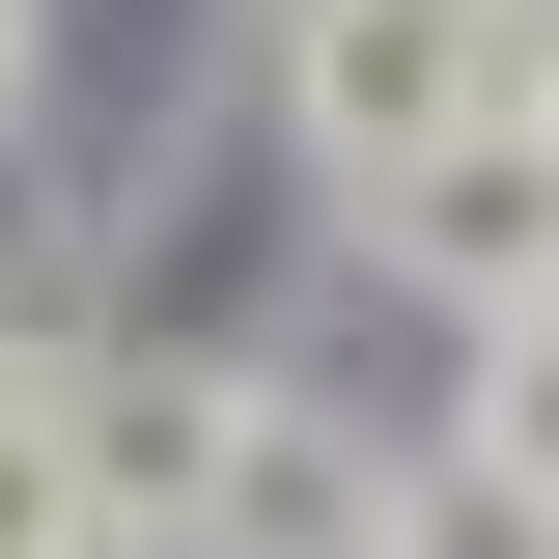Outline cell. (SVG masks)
Returning a JSON list of instances; mask_svg holds the SVG:
<instances>
[{
  "label": "cell",
  "instance_id": "cell-1",
  "mask_svg": "<svg viewBox=\"0 0 559 559\" xmlns=\"http://www.w3.org/2000/svg\"><path fill=\"white\" fill-rule=\"evenodd\" d=\"M476 112H532V84H503V0H280V140H308L364 224H392Z\"/></svg>",
  "mask_w": 559,
  "mask_h": 559
},
{
  "label": "cell",
  "instance_id": "cell-2",
  "mask_svg": "<svg viewBox=\"0 0 559 559\" xmlns=\"http://www.w3.org/2000/svg\"><path fill=\"white\" fill-rule=\"evenodd\" d=\"M419 532V476L364 448L336 392H224V503H197V559H392Z\"/></svg>",
  "mask_w": 559,
  "mask_h": 559
},
{
  "label": "cell",
  "instance_id": "cell-3",
  "mask_svg": "<svg viewBox=\"0 0 559 559\" xmlns=\"http://www.w3.org/2000/svg\"><path fill=\"white\" fill-rule=\"evenodd\" d=\"M57 448H84V559H140V532H197V503H224V392H197V364H84Z\"/></svg>",
  "mask_w": 559,
  "mask_h": 559
},
{
  "label": "cell",
  "instance_id": "cell-4",
  "mask_svg": "<svg viewBox=\"0 0 559 559\" xmlns=\"http://www.w3.org/2000/svg\"><path fill=\"white\" fill-rule=\"evenodd\" d=\"M448 476H532V503H559V280L476 308V419H448Z\"/></svg>",
  "mask_w": 559,
  "mask_h": 559
},
{
  "label": "cell",
  "instance_id": "cell-5",
  "mask_svg": "<svg viewBox=\"0 0 559 559\" xmlns=\"http://www.w3.org/2000/svg\"><path fill=\"white\" fill-rule=\"evenodd\" d=\"M0 559H84V448H57V392H0Z\"/></svg>",
  "mask_w": 559,
  "mask_h": 559
},
{
  "label": "cell",
  "instance_id": "cell-6",
  "mask_svg": "<svg viewBox=\"0 0 559 559\" xmlns=\"http://www.w3.org/2000/svg\"><path fill=\"white\" fill-rule=\"evenodd\" d=\"M503 84H532V112H559V0H503Z\"/></svg>",
  "mask_w": 559,
  "mask_h": 559
},
{
  "label": "cell",
  "instance_id": "cell-7",
  "mask_svg": "<svg viewBox=\"0 0 559 559\" xmlns=\"http://www.w3.org/2000/svg\"><path fill=\"white\" fill-rule=\"evenodd\" d=\"M28 57H57V0H0V112H28Z\"/></svg>",
  "mask_w": 559,
  "mask_h": 559
}]
</instances>
